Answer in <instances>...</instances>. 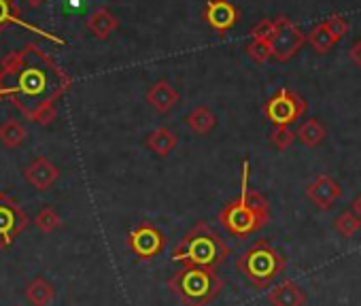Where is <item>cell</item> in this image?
<instances>
[{
    "instance_id": "6da1fadb",
    "label": "cell",
    "mask_w": 361,
    "mask_h": 306,
    "mask_svg": "<svg viewBox=\"0 0 361 306\" xmlns=\"http://www.w3.org/2000/svg\"><path fill=\"white\" fill-rule=\"evenodd\" d=\"M68 85V75L35 43L9 54L0 64V98H11L43 126L56 119V102Z\"/></svg>"
},
{
    "instance_id": "7a4b0ae2",
    "label": "cell",
    "mask_w": 361,
    "mask_h": 306,
    "mask_svg": "<svg viewBox=\"0 0 361 306\" xmlns=\"http://www.w3.org/2000/svg\"><path fill=\"white\" fill-rule=\"evenodd\" d=\"M249 162L243 164V183H240V196L232 202H228L219 211V224L232 234V236H251L262 232L270 221V204L268 198L259 192H253L249 188Z\"/></svg>"
},
{
    "instance_id": "3957f363",
    "label": "cell",
    "mask_w": 361,
    "mask_h": 306,
    "mask_svg": "<svg viewBox=\"0 0 361 306\" xmlns=\"http://www.w3.org/2000/svg\"><path fill=\"white\" fill-rule=\"evenodd\" d=\"M228 255H230V247L207 221H198L178 240V245L172 251L174 262H180L183 266L213 268V270H217Z\"/></svg>"
},
{
    "instance_id": "277c9868",
    "label": "cell",
    "mask_w": 361,
    "mask_h": 306,
    "mask_svg": "<svg viewBox=\"0 0 361 306\" xmlns=\"http://www.w3.org/2000/svg\"><path fill=\"white\" fill-rule=\"evenodd\" d=\"M168 289L183 306H209L224 289V281L213 268L183 266L168 279Z\"/></svg>"
},
{
    "instance_id": "5b68a950",
    "label": "cell",
    "mask_w": 361,
    "mask_h": 306,
    "mask_svg": "<svg viewBox=\"0 0 361 306\" xmlns=\"http://www.w3.org/2000/svg\"><path fill=\"white\" fill-rule=\"evenodd\" d=\"M236 268L257 289H266L274 283L276 276L285 272L287 262L281 255V251L274 249L268 240H257L236 259Z\"/></svg>"
},
{
    "instance_id": "8992f818",
    "label": "cell",
    "mask_w": 361,
    "mask_h": 306,
    "mask_svg": "<svg viewBox=\"0 0 361 306\" xmlns=\"http://www.w3.org/2000/svg\"><path fill=\"white\" fill-rule=\"evenodd\" d=\"M306 111V102L302 100L300 94L289 92L281 87L264 106L262 113L272 126H291L295 119H300Z\"/></svg>"
},
{
    "instance_id": "52a82bcc",
    "label": "cell",
    "mask_w": 361,
    "mask_h": 306,
    "mask_svg": "<svg viewBox=\"0 0 361 306\" xmlns=\"http://www.w3.org/2000/svg\"><path fill=\"white\" fill-rule=\"evenodd\" d=\"M128 247L140 262H149L166 249V236L157 226L142 221L128 234Z\"/></svg>"
},
{
    "instance_id": "ba28073f",
    "label": "cell",
    "mask_w": 361,
    "mask_h": 306,
    "mask_svg": "<svg viewBox=\"0 0 361 306\" xmlns=\"http://www.w3.org/2000/svg\"><path fill=\"white\" fill-rule=\"evenodd\" d=\"M274 22H276V35L270 41L272 56L279 62H287L302 49V45L306 43V35L291 20H287L285 16L276 18Z\"/></svg>"
},
{
    "instance_id": "9c48e42d",
    "label": "cell",
    "mask_w": 361,
    "mask_h": 306,
    "mask_svg": "<svg viewBox=\"0 0 361 306\" xmlns=\"http://www.w3.org/2000/svg\"><path fill=\"white\" fill-rule=\"evenodd\" d=\"M26 217L18 209V204L0 194V249H7L13 245V238L26 228Z\"/></svg>"
},
{
    "instance_id": "30bf717a",
    "label": "cell",
    "mask_w": 361,
    "mask_h": 306,
    "mask_svg": "<svg viewBox=\"0 0 361 306\" xmlns=\"http://www.w3.org/2000/svg\"><path fill=\"white\" fill-rule=\"evenodd\" d=\"M202 16H204L207 24L221 35L232 30L240 20L238 9L230 3V0H209Z\"/></svg>"
},
{
    "instance_id": "8fae6325",
    "label": "cell",
    "mask_w": 361,
    "mask_h": 306,
    "mask_svg": "<svg viewBox=\"0 0 361 306\" xmlns=\"http://www.w3.org/2000/svg\"><path fill=\"white\" fill-rule=\"evenodd\" d=\"M342 196V188L336 179H331L329 175H319L312 183H308L306 188V198L317 207V209H331L334 202Z\"/></svg>"
},
{
    "instance_id": "7c38bea8",
    "label": "cell",
    "mask_w": 361,
    "mask_h": 306,
    "mask_svg": "<svg viewBox=\"0 0 361 306\" xmlns=\"http://www.w3.org/2000/svg\"><path fill=\"white\" fill-rule=\"evenodd\" d=\"M26 181L35 188V190H49L58 179H60V171L56 164H51L47 158H37L32 160V164L26 169L24 173Z\"/></svg>"
},
{
    "instance_id": "4fadbf2b",
    "label": "cell",
    "mask_w": 361,
    "mask_h": 306,
    "mask_svg": "<svg viewBox=\"0 0 361 306\" xmlns=\"http://www.w3.org/2000/svg\"><path fill=\"white\" fill-rule=\"evenodd\" d=\"M147 102H149V106L155 111V113H168V111H172L174 106H176V102H178V92L172 87V83L170 81H166V79H159V81H155L149 90H147Z\"/></svg>"
},
{
    "instance_id": "5bb4252c",
    "label": "cell",
    "mask_w": 361,
    "mask_h": 306,
    "mask_svg": "<svg viewBox=\"0 0 361 306\" xmlns=\"http://www.w3.org/2000/svg\"><path fill=\"white\" fill-rule=\"evenodd\" d=\"M268 302L272 306H304L306 293L295 281H283V283L274 285V289H270Z\"/></svg>"
},
{
    "instance_id": "9a60e30c",
    "label": "cell",
    "mask_w": 361,
    "mask_h": 306,
    "mask_svg": "<svg viewBox=\"0 0 361 306\" xmlns=\"http://www.w3.org/2000/svg\"><path fill=\"white\" fill-rule=\"evenodd\" d=\"M85 26H87V30H90L96 39L104 41V39H109V37L117 30L119 22H117V18H115L106 7H100V9H96L94 13H90Z\"/></svg>"
},
{
    "instance_id": "2e32d148",
    "label": "cell",
    "mask_w": 361,
    "mask_h": 306,
    "mask_svg": "<svg viewBox=\"0 0 361 306\" xmlns=\"http://www.w3.org/2000/svg\"><path fill=\"white\" fill-rule=\"evenodd\" d=\"M145 145H147V149H149L151 153H155V156L166 158V156H170V153L176 149L178 138H176V134H174L172 130H168V128H155V130L147 136Z\"/></svg>"
},
{
    "instance_id": "e0dca14e",
    "label": "cell",
    "mask_w": 361,
    "mask_h": 306,
    "mask_svg": "<svg viewBox=\"0 0 361 306\" xmlns=\"http://www.w3.org/2000/svg\"><path fill=\"white\" fill-rule=\"evenodd\" d=\"M185 123H188V128H190L194 134L207 136V134L217 126V117H215V113H213L209 106H196L192 113H188Z\"/></svg>"
},
{
    "instance_id": "ac0fdd59",
    "label": "cell",
    "mask_w": 361,
    "mask_h": 306,
    "mask_svg": "<svg viewBox=\"0 0 361 306\" xmlns=\"http://www.w3.org/2000/svg\"><path fill=\"white\" fill-rule=\"evenodd\" d=\"M56 298V289L54 285L43 279V276H37L35 281L28 283L26 287V300L32 304V306H49Z\"/></svg>"
},
{
    "instance_id": "d6986e66",
    "label": "cell",
    "mask_w": 361,
    "mask_h": 306,
    "mask_svg": "<svg viewBox=\"0 0 361 306\" xmlns=\"http://www.w3.org/2000/svg\"><path fill=\"white\" fill-rule=\"evenodd\" d=\"M295 136H298V140H300L304 147H319V145L325 140L327 130H325V126H323L319 119H308V121H304V123L298 128Z\"/></svg>"
},
{
    "instance_id": "ffe728a7",
    "label": "cell",
    "mask_w": 361,
    "mask_h": 306,
    "mask_svg": "<svg viewBox=\"0 0 361 306\" xmlns=\"http://www.w3.org/2000/svg\"><path fill=\"white\" fill-rule=\"evenodd\" d=\"M26 128L22 121L18 119H5L3 123H0V142H3L5 147L9 149H16L20 147L24 140H26Z\"/></svg>"
},
{
    "instance_id": "44dd1931",
    "label": "cell",
    "mask_w": 361,
    "mask_h": 306,
    "mask_svg": "<svg viewBox=\"0 0 361 306\" xmlns=\"http://www.w3.org/2000/svg\"><path fill=\"white\" fill-rule=\"evenodd\" d=\"M306 41H308V45H310L317 54H327V51H331V47L338 43L336 37H334V35L329 32V28L325 26V22L317 24V26L308 32Z\"/></svg>"
},
{
    "instance_id": "7402d4cb",
    "label": "cell",
    "mask_w": 361,
    "mask_h": 306,
    "mask_svg": "<svg viewBox=\"0 0 361 306\" xmlns=\"http://www.w3.org/2000/svg\"><path fill=\"white\" fill-rule=\"evenodd\" d=\"M35 226H37L41 232L51 234V232H56V230L62 226V217L58 215V211H56V209H51V207H43V209L35 215Z\"/></svg>"
},
{
    "instance_id": "603a6c76",
    "label": "cell",
    "mask_w": 361,
    "mask_h": 306,
    "mask_svg": "<svg viewBox=\"0 0 361 306\" xmlns=\"http://www.w3.org/2000/svg\"><path fill=\"white\" fill-rule=\"evenodd\" d=\"M336 232L344 238H350L355 236L359 230H361V219L353 213V211H344L336 217Z\"/></svg>"
},
{
    "instance_id": "cb8c5ba5",
    "label": "cell",
    "mask_w": 361,
    "mask_h": 306,
    "mask_svg": "<svg viewBox=\"0 0 361 306\" xmlns=\"http://www.w3.org/2000/svg\"><path fill=\"white\" fill-rule=\"evenodd\" d=\"M295 132L289 128V126H274L272 132H270V142L279 149V151H287L293 140H295Z\"/></svg>"
},
{
    "instance_id": "d4e9b609",
    "label": "cell",
    "mask_w": 361,
    "mask_h": 306,
    "mask_svg": "<svg viewBox=\"0 0 361 306\" xmlns=\"http://www.w3.org/2000/svg\"><path fill=\"white\" fill-rule=\"evenodd\" d=\"M247 54L253 62L257 64H264L272 58V45L270 41H257V39H251L249 45H247Z\"/></svg>"
},
{
    "instance_id": "484cf974",
    "label": "cell",
    "mask_w": 361,
    "mask_h": 306,
    "mask_svg": "<svg viewBox=\"0 0 361 306\" xmlns=\"http://www.w3.org/2000/svg\"><path fill=\"white\" fill-rule=\"evenodd\" d=\"M274 35H276V22L272 20H262L251 30V39H257V41H272Z\"/></svg>"
},
{
    "instance_id": "4316f807",
    "label": "cell",
    "mask_w": 361,
    "mask_h": 306,
    "mask_svg": "<svg viewBox=\"0 0 361 306\" xmlns=\"http://www.w3.org/2000/svg\"><path fill=\"white\" fill-rule=\"evenodd\" d=\"M16 20H18V7L11 0H0V30H5Z\"/></svg>"
},
{
    "instance_id": "83f0119b",
    "label": "cell",
    "mask_w": 361,
    "mask_h": 306,
    "mask_svg": "<svg viewBox=\"0 0 361 306\" xmlns=\"http://www.w3.org/2000/svg\"><path fill=\"white\" fill-rule=\"evenodd\" d=\"M325 26H327L329 32L336 37V41H340V39L348 32V24H346V20H344L342 16H331V18H327V20H325Z\"/></svg>"
},
{
    "instance_id": "f1b7e54d",
    "label": "cell",
    "mask_w": 361,
    "mask_h": 306,
    "mask_svg": "<svg viewBox=\"0 0 361 306\" xmlns=\"http://www.w3.org/2000/svg\"><path fill=\"white\" fill-rule=\"evenodd\" d=\"M348 58H350V62H353L357 68H361V39H357V41L353 43V47L348 49Z\"/></svg>"
},
{
    "instance_id": "f546056e",
    "label": "cell",
    "mask_w": 361,
    "mask_h": 306,
    "mask_svg": "<svg viewBox=\"0 0 361 306\" xmlns=\"http://www.w3.org/2000/svg\"><path fill=\"white\" fill-rule=\"evenodd\" d=\"M350 211L361 219V194H359V196H355V200L350 202Z\"/></svg>"
},
{
    "instance_id": "4dcf8cb0",
    "label": "cell",
    "mask_w": 361,
    "mask_h": 306,
    "mask_svg": "<svg viewBox=\"0 0 361 306\" xmlns=\"http://www.w3.org/2000/svg\"><path fill=\"white\" fill-rule=\"evenodd\" d=\"M26 3H28L30 7H41V5L45 3V0H26Z\"/></svg>"
}]
</instances>
